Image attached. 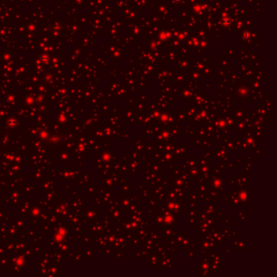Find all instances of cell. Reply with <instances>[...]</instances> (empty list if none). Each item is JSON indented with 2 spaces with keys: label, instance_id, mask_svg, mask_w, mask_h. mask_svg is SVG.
Listing matches in <instances>:
<instances>
[{
  "label": "cell",
  "instance_id": "6da1fadb",
  "mask_svg": "<svg viewBox=\"0 0 277 277\" xmlns=\"http://www.w3.org/2000/svg\"><path fill=\"white\" fill-rule=\"evenodd\" d=\"M241 193H242V194H241V196H240L241 200H242L243 201H245V202H246V201H247V200H246V196H247L246 191H242Z\"/></svg>",
  "mask_w": 277,
  "mask_h": 277
}]
</instances>
